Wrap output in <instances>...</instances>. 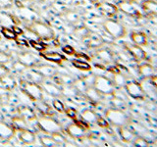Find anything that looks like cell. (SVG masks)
<instances>
[{
	"mask_svg": "<svg viewBox=\"0 0 157 147\" xmlns=\"http://www.w3.org/2000/svg\"><path fill=\"white\" fill-rule=\"evenodd\" d=\"M50 135L52 136L54 141L57 143V145H65L67 143V139L65 138V136L61 134L60 131L54 132V134H51Z\"/></svg>",
	"mask_w": 157,
	"mask_h": 147,
	"instance_id": "f35d334b",
	"label": "cell"
},
{
	"mask_svg": "<svg viewBox=\"0 0 157 147\" xmlns=\"http://www.w3.org/2000/svg\"><path fill=\"white\" fill-rule=\"evenodd\" d=\"M156 1H157V0H156Z\"/></svg>",
	"mask_w": 157,
	"mask_h": 147,
	"instance_id": "be15d7a7",
	"label": "cell"
},
{
	"mask_svg": "<svg viewBox=\"0 0 157 147\" xmlns=\"http://www.w3.org/2000/svg\"><path fill=\"white\" fill-rule=\"evenodd\" d=\"M19 140L24 144H33L36 142V134L29 129L22 130L19 134Z\"/></svg>",
	"mask_w": 157,
	"mask_h": 147,
	"instance_id": "ac0fdd59",
	"label": "cell"
},
{
	"mask_svg": "<svg viewBox=\"0 0 157 147\" xmlns=\"http://www.w3.org/2000/svg\"><path fill=\"white\" fill-rule=\"evenodd\" d=\"M25 75L27 77V81H33V82L39 83V85H40V83L44 81V77L39 72H37L36 69L27 70L25 72Z\"/></svg>",
	"mask_w": 157,
	"mask_h": 147,
	"instance_id": "7402d4cb",
	"label": "cell"
},
{
	"mask_svg": "<svg viewBox=\"0 0 157 147\" xmlns=\"http://www.w3.org/2000/svg\"><path fill=\"white\" fill-rule=\"evenodd\" d=\"M12 29L14 31V32L17 34V36H19V34H23V33H24L23 29H22V28H19V27H17V26H14V27L12 28Z\"/></svg>",
	"mask_w": 157,
	"mask_h": 147,
	"instance_id": "11a10c76",
	"label": "cell"
},
{
	"mask_svg": "<svg viewBox=\"0 0 157 147\" xmlns=\"http://www.w3.org/2000/svg\"><path fill=\"white\" fill-rule=\"evenodd\" d=\"M0 85L8 91H11L16 88L17 81L12 75H10L9 73H5L0 76Z\"/></svg>",
	"mask_w": 157,
	"mask_h": 147,
	"instance_id": "4fadbf2b",
	"label": "cell"
},
{
	"mask_svg": "<svg viewBox=\"0 0 157 147\" xmlns=\"http://www.w3.org/2000/svg\"><path fill=\"white\" fill-rule=\"evenodd\" d=\"M113 83L114 85L118 86V87H123L126 85L127 83V80H126V77L124 75H122L120 73H116L114 74V77H113Z\"/></svg>",
	"mask_w": 157,
	"mask_h": 147,
	"instance_id": "d6a6232c",
	"label": "cell"
},
{
	"mask_svg": "<svg viewBox=\"0 0 157 147\" xmlns=\"http://www.w3.org/2000/svg\"><path fill=\"white\" fill-rule=\"evenodd\" d=\"M103 28H104L105 32L113 38H122L126 34L125 27L121 23L116 21V20H112V19L106 20L103 23Z\"/></svg>",
	"mask_w": 157,
	"mask_h": 147,
	"instance_id": "5b68a950",
	"label": "cell"
},
{
	"mask_svg": "<svg viewBox=\"0 0 157 147\" xmlns=\"http://www.w3.org/2000/svg\"><path fill=\"white\" fill-rule=\"evenodd\" d=\"M82 42L88 48H98L103 44V39L95 33H90L87 36L82 38Z\"/></svg>",
	"mask_w": 157,
	"mask_h": 147,
	"instance_id": "9a60e30c",
	"label": "cell"
},
{
	"mask_svg": "<svg viewBox=\"0 0 157 147\" xmlns=\"http://www.w3.org/2000/svg\"><path fill=\"white\" fill-rule=\"evenodd\" d=\"M122 1H132V0H122Z\"/></svg>",
	"mask_w": 157,
	"mask_h": 147,
	"instance_id": "91938a15",
	"label": "cell"
},
{
	"mask_svg": "<svg viewBox=\"0 0 157 147\" xmlns=\"http://www.w3.org/2000/svg\"><path fill=\"white\" fill-rule=\"evenodd\" d=\"M93 86L99 91L102 95H110L115 91V85L113 81L104 76H96L93 81Z\"/></svg>",
	"mask_w": 157,
	"mask_h": 147,
	"instance_id": "277c9868",
	"label": "cell"
},
{
	"mask_svg": "<svg viewBox=\"0 0 157 147\" xmlns=\"http://www.w3.org/2000/svg\"><path fill=\"white\" fill-rule=\"evenodd\" d=\"M0 96H1V98H2V100H3V98L5 97V98H9V91L7 90V89H5L4 87H2L1 85H0ZM4 102V101H3Z\"/></svg>",
	"mask_w": 157,
	"mask_h": 147,
	"instance_id": "f5cc1de1",
	"label": "cell"
},
{
	"mask_svg": "<svg viewBox=\"0 0 157 147\" xmlns=\"http://www.w3.org/2000/svg\"><path fill=\"white\" fill-rule=\"evenodd\" d=\"M65 18L69 23H72V24H75L78 21H80V15L78 13L75 12V11H68L65 13Z\"/></svg>",
	"mask_w": 157,
	"mask_h": 147,
	"instance_id": "8d00e7d4",
	"label": "cell"
},
{
	"mask_svg": "<svg viewBox=\"0 0 157 147\" xmlns=\"http://www.w3.org/2000/svg\"><path fill=\"white\" fill-rule=\"evenodd\" d=\"M142 10L150 16L157 17V1L156 0H144L141 2Z\"/></svg>",
	"mask_w": 157,
	"mask_h": 147,
	"instance_id": "d6986e66",
	"label": "cell"
},
{
	"mask_svg": "<svg viewBox=\"0 0 157 147\" xmlns=\"http://www.w3.org/2000/svg\"><path fill=\"white\" fill-rule=\"evenodd\" d=\"M34 68H36V70L40 73L44 77H52L57 73L55 68L52 66H48V65H44V66L37 65Z\"/></svg>",
	"mask_w": 157,
	"mask_h": 147,
	"instance_id": "484cf974",
	"label": "cell"
},
{
	"mask_svg": "<svg viewBox=\"0 0 157 147\" xmlns=\"http://www.w3.org/2000/svg\"><path fill=\"white\" fill-rule=\"evenodd\" d=\"M75 56L78 60H82V61H90V57H88L86 54L82 53V52H78V53H75Z\"/></svg>",
	"mask_w": 157,
	"mask_h": 147,
	"instance_id": "f907efd6",
	"label": "cell"
},
{
	"mask_svg": "<svg viewBox=\"0 0 157 147\" xmlns=\"http://www.w3.org/2000/svg\"><path fill=\"white\" fill-rule=\"evenodd\" d=\"M27 1H33V0H27Z\"/></svg>",
	"mask_w": 157,
	"mask_h": 147,
	"instance_id": "94428289",
	"label": "cell"
},
{
	"mask_svg": "<svg viewBox=\"0 0 157 147\" xmlns=\"http://www.w3.org/2000/svg\"><path fill=\"white\" fill-rule=\"evenodd\" d=\"M156 108H157V105H156Z\"/></svg>",
	"mask_w": 157,
	"mask_h": 147,
	"instance_id": "6125c7cd",
	"label": "cell"
},
{
	"mask_svg": "<svg viewBox=\"0 0 157 147\" xmlns=\"http://www.w3.org/2000/svg\"><path fill=\"white\" fill-rule=\"evenodd\" d=\"M65 113L70 119H72L74 121L78 120V111L76 109H74V108H72V107L67 108V109H65Z\"/></svg>",
	"mask_w": 157,
	"mask_h": 147,
	"instance_id": "f6af8a7d",
	"label": "cell"
},
{
	"mask_svg": "<svg viewBox=\"0 0 157 147\" xmlns=\"http://www.w3.org/2000/svg\"><path fill=\"white\" fill-rule=\"evenodd\" d=\"M29 43L33 49H36V50H37V51H44V50H45V48H46V46L44 45L42 42H38L36 40H33V39L29 40Z\"/></svg>",
	"mask_w": 157,
	"mask_h": 147,
	"instance_id": "7bdbcfd3",
	"label": "cell"
},
{
	"mask_svg": "<svg viewBox=\"0 0 157 147\" xmlns=\"http://www.w3.org/2000/svg\"><path fill=\"white\" fill-rule=\"evenodd\" d=\"M12 126H14L15 130H22L25 129H28V125H27V121L24 120L23 118L20 116L14 117L12 119Z\"/></svg>",
	"mask_w": 157,
	"mask_h": 147,
	"instance_id": "f546056e",
	"label": "cell"
},
{
	"mask_svg": "<svg viewBox=\"0 0 157 147\" xmlns=\"http://www.w3.org/2000/svg\"><path fill=\"white\" fill-rule=\"evenodd\" d=\"M96 6H97V9L99 10L103 15H105V16H107V17L115 16V15L118 13V10H119L116 5L109 3V2L97 3Z\"/></svg>",
	"mask_w": 157,
	"mask_h": 147,
	"instance_id": "5bb4252c",
	"label": "cell"
},
{
	"mask_svg": "<svg viewBox=\"0 0 157 147\" xmlns=\"http://www.w3.org/2000/svg\"><path fill=\"white\" fill-rule=\"evenodd\" d=\"M90 33V31L86 27H83V26H81V27H77L75 29H74V34L78 37V38H85L86 36H87L88 34Z\"/></svg>",
	"mask_w": 157,
	"mask_h": 147,
	"instance_id": "836d02e7",
	"label": "cell"
},
{
	"mask_svg": "<svg viewBox=\"0 0 157 147\" xmlns=\"http://www.w3.org/2000/svg\"><path fill=\"white\" fill-rule=\"evenodd\" d=\"M98 116L94 111L90 109H86L82 112V119L86 122L87 124H96V121L98 119Z\"/></svg>",
	"mask_w": 157,
	"mask_h": 147,
	"instance_id": "4316f807",
	"label": "cell"
},
{
	"mask_svg": "<svg viewBox=\"0 0 157 147\" xmlns=\"http://www.w3.org/2000/svg\"><path fill=\"white\" fill-rule=\"evenodd\" d=\"M111 104L113 105L114 108H117V109H122V108L126 107V102L123 98L120 97H114L112 98L111 100Z\"/></svg>",
	"mask_w": 157,
	"mask_h": 147,
	"instance_id": "60d3db41",
	"label": "cell"
},
{
	"mask_svg": "<svg viewBox=\"0 0 157 147\" xmlns=\"http://www.w3.org/2000/svg\"><path fill=\"white\" fill-rule=\"evenodd\" d=\"M3 103H4V102H3V100H2V98H1V96H0V105H2V104H3Z\"/></svg>",
	"mask_w": 157,
	"mask_h": 147,
	"instance_id": "680465c9",
	"label": "cell"
},
{
	"mask_svg": "<svg viewBox=\"0 0 157 147\" xmlns=\"http://www.w3.org/2000/svg\"><path fill=\"white\" fill-rule=\"evenodd\" d=\"M1 33L5 38L9 39V40H15V38L17 37V34L14 32V31L12 28H9L2 27L1 28Z\"/></svg>",
	"mask_w": 157,
	"mask_h": 147,
	"instance_id": "d590c367",
	"label": "cell"
},
{
	"mask_svg": "<svg viewBox=\"0 0 157 147\" xmlns=\"http://www.w3.org/2000/svg\"><path fill=\"white\" fill-rule=\"evenodd\" d=\"M20 62H22L24 65H26L28 68H34L37 65H39V61L38 59L33 55L32 53L29 52H21L18 54V59Z\"/></svg>",
	"mask_w": 157,
	"mask_h": 147,
	"instance_id": "9c48e42d",
	"label": "cell"
},
{
	"mask_svg": "<svg viewBox=\"0 0 157 147\" xmlns=\"http://www.w3.org/2000/svg\"><path fill=\"white\" fill-rule=\"evenodd\" d=\"M83 94L86 95L87 99H90L92 102H98L102 98V94L93 85L87 86L86 91L83 92Z\"/></svg>",
	"mask_w": 157,
	"mask_h": 147,
	"instance_id": "603a6c76",
	"label": "cell"
},
{
	"mask_svg": "<svg viewBox=\"0 0 157 147\" xmlns=\"http://www.w3.org/2000/svg\"><path fill=\"white\" fill-rule=\"evenodd\" d=\"M73 85L77 88V90L80 93H83L86 91V89L87 88V83L83 81V78H78V80H75L73 82Z\"/></svg>",
	"mask_w": 157,
	"mask_h": 147,
	"instance_id": "e575fe53",
	"label": "cell"
},
{
	"mask_svg": "<svg viewBox=\"0 0 157 147\" xmlns=\"http://www.w3.org/2000/svg\"><path fill=\"white\" fill-rule=\"evenodd\" d=\"M12 61L11 54H9L5 51H0V65H6Z\"/></svg>",
	"mask_w": 157,
	"mask_h": 147,
	"instance_id": "b9f144b4",
	"label": "cell"
},
{
	"mask_svg": "<svg viewBox=\"0 0 157 147\" xmlns=\"http://www.w3.org/2000/svg\"><path fill=\"white\" fill-rule=\"evenodd\" d=\"M40 56L44 59V60L49 61V62H53V63H57V64H60L65 60V57L61 55L60 53L55 52V51L41 52Z\"/></svg>",
	"mask_w": 157,
	"mask_h": 147,
	"instance_id": "44dd1931",
	"label": "cell"
},
{
	"mask_svg": "<svg viewBox=\"0 0 157 147\" xmlns=\"http://www.w3.org/2000/svg\"><path fill=\"white\" fill-rule=\"evenodd\" d=\"M96 124L100 127H103V129H107V127H109V125H110L109 122L105 119H103V118H101V117H98V119L96 121Z\"/></svg>",
	"mask_w": 157,
	"mask_h": 147,
	"instance_id": "c3c4849f",
	"label": "cell"
},
{
	"mask_svg": "<svg viewBox=\"0 0 157 147\" xmlns=\"http://www.w3.org/2000/svg\"><path fill=\"white\" fill-rule=\"evenodd\" d=\"M40 143L43 146H57V143L52 138L51 135H42L40 136Z\"/></svg>",
	"mask_w": 157,
	"mask_h": 147,
	"instance_id": "ab89813d",
	"label": "cell"
},
{
	"mask_svg": "<svg viewBox=\"0 0 157 147\" xmlns=\"http://www.w3.org/2000/svg\"><path fill=\"white\" fill-rule=\"evenodd\" d=\"M125 89L127 93L129 94L132 98L136 100H144L145 97V92L144 89L142 88L140 83L137 81H129L126 83L125 85Z\"/></svg>",
	"mask_w": 157,
	"mask_h": 147,
	"instance_id": "52a82bcc",
	"label": "cell"
},
{
	"mask_svg": "<svg viewBox=\"0 0 157 147\" xmlns=\"http://www.w3.org/2000/svg\"><path fill=\"white\" fill-rule=\"evenodd\" d=\"M72 65L75 67L78 70L81 71H90L91 70V66L88 64L86 61H82V60H72Z\"/></svg>",
	"mask_w": 157,
	"mask_h": 147,
	"instance_id": "1f68e13d",
	"label": "cell"
},
{
	"mask_svg": "<svg viewBox=\"0 0 157 147\" xmlns=\"http://www.w3.org/2000/svg\"><path fill=\"white\" fill-rule=\"evenodd\" d=\"M139 70V74L144 78H149L154 75V69L150 64L147 63H142L137 68Z\"/></svg>",
	"mask_w": 157,
	"mask_h": 147,
	"instance_id": "d4e9b609",
	"label": "cell"
},
{
	"mask_svg": "<svg viewBox=\"0 0 157 147\" xmlns=\"http://www.w3.org/2000/svg\"><path fill=\"white\" fill-rule=\"evenodd\" d=\"M125 48L127 49V51L129 52L130 55L135 58L136 61H144L146 59V53L140 46L136 45V44H130L126 43Z\"/></svg>",
	"mask_w": 157,
	"mask_h": 147,
	"instance_id": "ba28073f",
	"label": "cell"
},
{
	"mask_svg": "<svg viewBox=\"0 0 157 147\" xmlns=\"http://www.w3.org/2000/svg\"><path fill=\"white\" fill-rule=\"evenodd\" d=\"M149 81H150V85L153 86L155 89H157V76H152L151 77H149Z\"/></svg>",
	"mask_w": 157,
	"mask_h": 147,
	"instance_id": "db71d44e",
	"label": "cell"
},
{
	"mask_svg": "<svg viewBox=\"0 0 157 147\" xmlns=\"http://www.w3.org/2000/svg\"><path fill=\"white\" fill-rule=\"evenodd\" d=\"M105 117L109 124L116 126H126L127 123L129 122V118L126 115V113H124L121 109H117V108L107 109L105 112Z\"/></svg>",
	"mask_w": 157,
	"mask_h": 147,
	"instance_id": "7a4b0ae2",
	"label": "cell"
},
{
	"mask_svg": "<svg viewBox=\"0 0 157 147\" xmlns=\"http://www.w3.org/2000/svg\"><path fill=\"white\" fill-rule=\"evenodd\" d=\"M15 41H16V43L18 44L19 46H29V45L27 40H25L24 38H20L18 36L15 38Z\"/></svg>",
	"mask_w": 157,
	"mask_h": 147,
	"instance_id": "816d5d0a",
	"label": "cell"
},
{
	"mask_svg": "<svg viewBox=\"0 0 157 147\" xmlns=\"http://www.w3.org/2000/svg\"><path fill=\"white\" fill-rule=\"evenodd\" d=\"M29 31L33 32L36 36L42 39H51L54 36V32L51 28H49L46 24L39 21H33L29 24Z\"/></svg>",
	"mask_w": 157,
	"mask_h": 147,
	"instance_id": "8992f818",
	"label": "cell"
},
{
	"mask_svg": "<svg viewBox=\"0 0 157 147\" xmlns=\"http://www.w3.org/2000/svg\"><path fill=\"white\" fill-rule=\"evenodd\" d=\"M118 9L132 17H139L140 15L137 8L132 4V1H121L118 5Z\"/></svg>",
	"mask_w": 157,
	"mask_h": 147,
	"instance_id": "8fae6325",
	"label": "cell"
},
{
	"mask_svg": "<svg viewBox=\"0 0 157 147\" xmlns=\"http://www.w3.org/2000/svg\"><path fill=\"white\" fill-rule=\"evenodd\" d=\"M18 116L23 118L27 122H32L36 120V115L34 111L29 106H20L18 107Z\"/></svg>",
	"mask_w": 157,
	"mask_h": 147,
	"instance_id": "e0dca14e",
	"label": "cell"
},
{
	"mask_svg": "<svg viewBox=\"0 0 157 147\" xmlns=\"http://www.w3.org/2000/svg\"><path fill=\"white\" fill-rule=\"evenodd\" d=\"M21 89L29 99L33 101H37L43 99L44 93L41 85L39 83H36L29 81H21Z\"/></svg>",
	"mask_w": 157,
	"mask_h": 147,
	"instance_id": "6da1fadb",
	"label": "cell"
},
{
	"mask_svg": "<svg viewBox=\"0 0 157 147\" xmlns=\"http://www.w3.org/2000/svg\"><path fill=\"white\" fill-rule=\"evenodd\" d=\"M134 145L136 146H148L149 142L147 141L144 137H136L134 140Z\"/></svg>",
	"mask_w": 157,
	"mask_h": 147,
	"instance_id": "bcb514c9",
	"label": "cell"
},
{
	"mask_svg": "<svg viewBox=\"0 0 157 147\" xmlns=\"http://www.w3.org/2000/svg\"><path fill=\"white\" fill-rule=\"evenodd\" d=\"M15 4L17 5V6L19 7V8H24V6H23V4L22 3H20L18 0H16V1H15Z\"/></svg>",
	"mask_w": 157,
	"mask_h": 147,
	"instance_id": "9f6ffc18",
	"label": "cell"
},
{
	"mask_svg": "<svg viewBox=\"0 0 157 147\" xmlns=\"http://www.w3.org/2000/svg\"><path fill=\"white\" fill-rule=\"evenodd\" d=\"M90 2H91V3H93V4H96L97 2H98V0H88Z\"/></svg>",
	"mask_w": 157,
	"mask_h": 147,
	"instance_id": "6f0895ef",
	"label": "cell"
},
{
	"mask_svg": "<svg viewBox=\"0 0 157 147\" xmlns=\"http://www.w3.org/2000/svg\"><path fill=\"white\" fill-rule=\"evenodd\" d=\"M15 134V129L13 126L7 123L0 121V139L3 141H9Z\"/></svg>",
	"mask_w": 157,
	"mask_h": 147,
	"instance_id": "7c38bea8",
	"label": "cell"
},
{
	"mask_svg": "<svg viewBox=\"0 0 157 147\" xmlns=\"http://www.w3.org/2000/svg\"><path fill=\"white\" fill-rule=\"evenodd\" d=\"M12 69L16 72V73H19V74H24L28 70V67L26 65H24L22 62H20L19 60H16L15 62H13L12 64Z\"/></svg>",
	"mask_w": 157,
	"mask_h": 147,
	"instance_id": "74e56055",
	"label": "cell"
},
{
	"mask_svg": "<svg viewBox=\"0 0 157 147\" xmlns=\"http://www.w3.org/2000/svg\"><path fill=\"white\" fill-rule=\"evenodd\" d=\"M61 88H62V95H65L67 97H76L80 93L73 85H63Z\"/></svg>",
	"mask_w": 157,
	"mask_h": 147,
	"instance_id": "4dcf8cb0",
	"label": "cell"
},
{
	"mask_svg": "<svg viewBox=\"0 0 157 147\" xmlns=\"http://www.w3.org/2000/svg\"><path fill=\"white\" fill-rule=\"evenodd\" d=\"M40 85H41L43 91L47 92L49 95L54 96V97L62 96V88H61V86L57 85L55 82L43 81Z\"/></svg>",
	"mask_w": 157,
	"mask_h": 147,
	"instance_id": "30bf717a",
	"label": "cell"
},
{
	"mask_svg": "<svg viewBox=\"0 0 157 147\" xmlns=\"http://www.w3.org/2000/svg\"><path fill=\"white\" fill-rule=\"evenodd\" d=\"M119 134L125 142H134V140L136 138V134L134 130H131L126 126H119Z\"/></svg>",
	"mask_w": 157,
	"mask_h": 147,
	"instance_id": "ffe728a7",
	"label": "cell"
},
{
	"mask_svg": "<svg viewBox=\"0 0 157 147\" xmlns=\"http://www.w3.org/2000/svg\"><path fill=\"white\" fill-rule=\"evenodd\" d=\"M96 57L102 62H105V63H110L113 61V59H114L112 52L108 50V49H99V50H97Z\"/></svg>",
	"mask_w": 157,
	"mask_h": 147,
	"instance_id": "f1b7e54d",
	"label": "cell"
},
{
	"mask_svg": "<svg viewBox=\"0 0 157 147\" xmlns=\"http://www.w3.org/2000/svg\"><path fill=\"white\" fill-rule=\"evenodd\" d=\"M13 7V0H0V8L10 9Z\"/></svg>",
	"mask_w": 157,
	"mask_h": 147,
	"instance_id": "7dc6e473",
	"label": "cell"
},
{
	"mask_svg": "<svg viewBox=\"0 0 157 147\" xmlns=\"http://www.w3.org/2000/svg\"><path fill=\"white\" fill-rule=\"evenodd\" d=\"M67 134L74 138H82L86 135V129L78 125L77 123H74L67 126L66 129Z\"/></svg>",
	"mask_w": 157,
	"mask_h": 147,
	"instance_id": "2e32d148",
	"label": "cell"
},
{
	"mask_svg": "<svg viewBox=\"0 0 157 147\" xmlns=\"http://www.w3.org/2000/svg\"><path fill=\"white\" fill-rule=\"evenodd\" d=\"M53 108L55 109L56 111H58L59 113H64L65 112V105H64V103L61 101V100H59V99H54L53 100Z\"/></svg>",
	"mask_w": 157,
	"mask_h": 147,
	"instance_id": "ee69618b",
	"label": "cell"
},
{
	"mask_svg": "<svg viewBox=\"0 0 157 147\" xmlns=\"http://www.w3.org/2000/svg\"><path fill=\"white\" fill-rule=\"evenodd\" d=\"M37 126L41 131L47 134L61 131V125L50 116H42L37 119Z\"/></svg>",
	"mask_w": 157,
	"mask_h": 147,
	"instance_id": "3957f363",
	"label": "cell"
},
{
	"mask_svg": "<svg viewBox=\"0 0 157 147\" xmlns=\"http://www.w3.org/2000/svg\"><path fill=\"white\" fill-rule=\"evenodd\" d=\"M131 39L134 42V44H136L139 46L146 45L147 43V36L144 32H132L131 33Z\"/></svg>",
	"mask_w": 157,
	"mask_h": 147,
	"instance_id": "cb8c5ba5",
	"label": "cell"
},
{
	"mask_svg": "<svg viewBox=\"0 0 157 147\" xmlns=\"http://www.w3.org/2000/svg\"><path fill=\"white\" fill-rule=\"evenodd\" d=\"M36 107L43 116H50L51 117L53 115L52 108L49 106L46 102H44L42 99L36 101Z\"/></svg>",
	"mask_w": 157,
	"mask_h": 147,
	"instance_id": "83f0119b",
	"label": "cell"
},
{
	"mask_svg": "<svg viewBox=\"0 0 157 147\" xmlns=\"http://www.w3.org/2000/svg\"><path fill=\"white\" fill-rule=\"evenodd\" d=\"M62 51L65 54H67V55H74V54H75V49L71 45H68V44L62 47Z\"/></svg>",
	"mask_w": 157,
	"mask_h": 147,
	"instance_id": "681fc988",
	"label": "cell"
}]
</instances>
